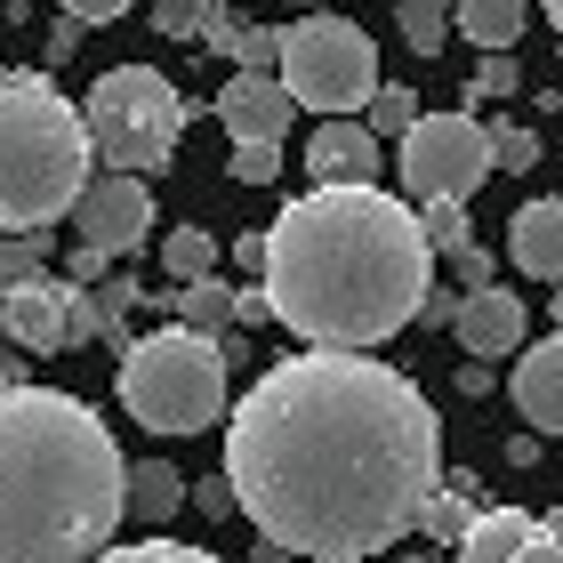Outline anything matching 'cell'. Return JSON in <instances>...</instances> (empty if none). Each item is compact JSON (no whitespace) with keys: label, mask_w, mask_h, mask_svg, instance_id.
I'll list each match as a JSON object with an SVG mask.
<instances>
[{"label":"cell","mask_w":563,"mask_h":563,"mask_svg":"<svg viewBox=\"0 0 563 563\" xmlns=\"http://www.w3.org/2000/svg\"><path fill=\"white\" fill-rule=\"evenodd\" d=\"M443 483V419L419 378L354 346L274 363L225 419V492L282 555H387Z\"/></svg>","instance_id":"6da1fadb"},{"label":"cell","mask_w":563,"mask_h":563,"mask_svg":"<svg viewBox=\"0 0 563 563\" xmlns=\"http://www.w3.org/2000/svg\"><path fill=\"white\" fill-rule=\"evenodd\" d=\"M266 306L306 346H378L419 322L434 290V250L419 210L378 186H314L266 225Z\"/></svg>","instance_id":"7a4b0ae2"},{"label":"cell","mask_w":563,"mask_h":563,"mask_svg":"<svg viewBox=\"0 0 563 563\" xmlns=\"http://www.w3.org/2000/svg\"><path fill=\"white\" fill-rule=\"evenodd\" d=\"M130 516V467L81 395L0 387V563H89Z\"/></svg>","instance_id":"3957f363"},{"label":"cell","mask_w":563,"mask_h":563,"mask_svg":"<svg viewBox=\"0 0 563 563\" xmlns=\"http://www.w3.org/2000/svg\"><path fill=\"white\" fill-rule=\"evenodd\" d=\"M81 106L48 73H0V234H41L89 186Z\"/></svg>","instance_id":"277c9868"},{"label":"cell","mask_w":563,"mask_h":563,"mask_svg":"<svg viewBox=\"0 0 563 563\" xmlns=\"http://www.w3.org/2000/svg\"><path fill=\"white\" fill-rule=\"evenodd\" d=\"M113 387H121V411L153 434H210L225 419V346L186 322L145 330L137 346H121Z\"/></svg>","instance_id":"5b68a950"},{"label":"cell","mask_w":563,"mask_h":563,"mask_svg":"<svg viewBox=\"0 0 563 563\" xmlns=\"http://www.w3.org/2000/svg\"><path fill=\"white\" fill-rule=\"evenodd\" d=\"M81 130H89V162H106L121 177H153L186 137V97L153 65H113V73H97Z\"/></svg>","instance_id":"8992f818"},{"label":"cell","mask_w":563,"mask_h":563,"mask_svg":"<svg viewBox=\"0 0 563 563\" xmlns=\"http://www.w3.org/2000/svg\"><path fill=\"white\" fill-rule=\"evenodd\" d=\"M282 89L298 97V113H363L378 89V41L346 16H306L282 33Z\"/></svg>","instance_id":"52a82bcc"},{"label":"cell","mask_w":563,"mask_h":563,"mask_svg":"<svg viewBox=\"0 0 563 563\" xmlns=\"http://www.w3.org/2000/svg\"><path fill=\"white\" fill-rule=\"evenodd\" d=\"M492 169V137L475 113H419L402 130V194L419 201H475Z\"/></svg>","instance_id":"ba28073f"},{"label":"cell","mask_w":563,"mask_h":563,"mask_svg":"<svg viewBox=\"0 0 563 563\" xmlns=\"http://www.w3.org/2000/svg\"><path fill=\"white\" fill-rule=\"evenodd\" d=\"M73 242L97 250V258H130V250L153 234V186L145 177H121V169H97L81 194H73Z\"/></svg>","instance_id":"9c48e42d"},{"label":"cell","mask_w":563,"mask_h":563,"mask_svg":"<svg viewBox=\"0 0 563 563\" xmlns=\"http://www.w3.org/2000/svg\"><path fill=\"white\" fill-rule=\"evenodd\" d=\"M0 330H9L16 346H33V354H57V346H73V339H89V330H97V306H81L73 282L16 274L9 290H0Z\"/></svg>","instance_id":"30bf717a"},{"label":"cell","mask_w":563,"mask_h":563,"mask_svg":"<svg viewBox=\"0 0 563 563\" xmlns=\"http://www.w3.org/2000/svg\"><path fill=\"white\" fill-rule=\"evenodd\" d=\"M218 121L234 145H282L298 121V97L282 89V73H234V81L218 89Z\"/></svg>","instance_id":"8fae6325"},{"label":"cell","mask_w":563,"mask_h":563,"mask_svg":"<svg viewBox=\"0 0 563 563\" xmlns=\"http://www.w3.org/2000/svg\"><path fill=\"white\" fill-rule=\"evenodd\" d=\"M451 330H459V346H467L475 363H499V354L523 346V298L499 290V282H483V290H467L451 306Z\"/></svg>","instance_id":"7c38bea8"},{"label":"cell","mask_w":563,"mask_h":563,"mask_svg":"<svg viewBox=\"0 0 563 563\" xmlns=\"http://www.w3.org/2000/svg\"><path fill=\"white\" fill-rule=\"evenodd\" d=\"M507 395L531 434H563V330L540 346H516V371H507Z\"/></svg>","instance_id":"4fadbf2b"},{"label":"cell","mask_w":563,"mask_h":563,"mask_svg":"<svg viewBox=\"0 0 563 563\" xmlns=\"http://www.w3.org/2000/svg\"><path fill=\"white\" fill-rule=\"evenodd\" d=\"M306 169H314V186H378V137L354 113H330L306 145Z\"/></svg>","instance_id":"5bb4252c"},{"label":"cell","mask_w":563,"mask_h":563,"mask_svg":"<svg viewBox=\"0 0 563 563\" xmlns=\"http://www.w3.org/2000/svg\"><path fill=\"white\" fill-rule=\"evenodd\" d=\"M507 258L531 282H563V201H523L507 218Z\"/></svg>","instance_id":"9a60e30c"},{"label":"cell","mask_w":563,"mask_h":563,"mask_svg":"<svg viewBox=\"0 0 563 563\" xmlns=\"http://www.w3.org/2000/svg\"><path fill=\"white\" fill-rule=\"evenodd\" d=\"M531 523L540 516H523V507H475V523L459 531L451 563H516L523 540H531Z\"/></svg>","instance_id":"2e32d148"},{"label":"cell","mask_w":563,"mask_h":563,"mask_svg":"<svg viewBox=\"0 0 563 563\" xmlns=\"http://www.w3.org/2000/svg\"><path fill=\"white\" fill-rule=\"evenodd\" d=\"M475 492H483L475 475H443V483L427 492V507H419V531H427L434 548H459V531H467V523H475V507H483Z\"/></svg>","instance_id":"e0dca14e"},{"label":"cell","mask_w":563,"mask_h":563,"mask_svg":"<svg viewBox=\"0 0 563 563\" xmlns=\"http://www.w3.org/2000/svg\"><path fill=\"white\" fill-rule=\"evenodd\" d=\"M523 16H531V0H451V24L475 48H516L523 41Z\"/></svg>","instance_id":"ac0fdd59"},{"label":"cell","mask_w":563,"mask_h":563,"mask_svg":"<svg viewBox=\"0 0 563 563\" xmlns=\"http://www.w3.org/2000/svg\"><path fill=\"white\" fill-rule=\"evenodd\" d=\"M130 507L145 523H169L177 507H186V475H177L169 459H137V467H130Z\"/></svg>","instance_id":"d6986e66"},{"label":"cell","mask_w":563,"mask_h":563,"mask_svg":"<svg viewBox=\"0 0 563 563\" xmlns=\"http://www.w3.org/2000/svg\"><path fill=\"white\" fill-rule=\"evenodd\" d=\"M162 306H177V314H186V330H210V339H218V322H234V290H225L218 274L177 282V298H162Z\"/></svg>","instance_id":"ffe728a7"},{"label":"cell","mask_w":563,"mask_h":563,"mask_svg":"<svg viewBox=\"0 0 563 563\" xmlns=\"http://www.w3.org/2000/svg\"><path fill=\"white\" fill-rule=\"evenodd\" d=\"M162 266H169V282L218 274V234H210V225H177V234L162 242Z\"/></svg>","instance_id":"44dd1931"},{"label":"cell","mask_w":563,"mask_h":563,"mask_svg":"<svg viewBox=\"0 0 563 563\" xmlns=\"http://www.w3.org/2000/svg\"><path fill=\"white\" fill-rule=\"evenodd\" d=\"M419 113H427V106H419V89H402V81H378V89H371V106H363V130H371V137H402Z\"/></svg>","instance_id":"7402d4cb"},{"label":"cell","mask_w":563,"mask_h":563,"mask_svg":"<svg viewBox=\"0 0 563 563\" xmlns=\"http://www.w3.org/2000/svg\"><path fill=\"white\" fill-rule=\"evenodd\" d=\"M395 24H402V48H419V57H443V41H451V9H443V0H402Z\"/></svg>","instance_id":"603a6c76"},{"label":"cell","mask_w":563,"mask_h":563,"mask_svg":"<svg viewBox=\"0 0 563 563\" xmlns=\"http://www.w3.org/2000/svg\"><path fill=\"white\" fill-rule=\"evenodd\" d=\"M89 563H225V555L186 548V540H137V548H97Z\"/></svg>","instance_id":"cb8c5ba5"},{"label":"cell","mask_w":563,"mask_h":563,"mask_svg":"<svg viewBox=\"0 0 563 563\" xmlns=\"http://www.w3.org/2000/svg\"><path fill=\"white\" fill-rule=\"evenodd\" d=\"M419 234H427V250H467V201H419Z\"/></svg>","instance_id":"d4e9b609"},{"label":"cell","mask_w":563,"mask_h":563,"mask_svg":"<svg viewBox=\"0 0 563 563\" xmlns=\"http://www.w3.org/2000/svg\"><path fill=\"white\" fill-rule=\"evenodd\" d=\"M492 169H540V130H523V121H492Z\"/></svg>","instance_id":"484cf974"},{"label":"cell","mask_w":563,"mask_h":563,"mask_svg":"<svg viewBox=\"0 0 563 563\" xmlns=\"http://www.w3.org/2000/svg\"><path fill=\"white\" fill-rule=\"evenodd\" d=\"M523 89V73H516V57H507V48H483V65H475V106H492V97H516Z\"/></svg>","instance_id":"4316f807"},{"label":"cell","mask_w":563,"mask_h":563,"mask_svg":"<svg viewBox=\"0 0 563 563\" xmlns=\"http://www.w3.org/2000/svg\"><path fill=\"white\" fill-rule=\"evenodd\" d=\"M234 57H242V73H274V65H282V33H274V24H242V33H234Z\"/></svg>","instance_id":"83f0119b"},{"label":"cell","mask_w":563,"mask_h":563,"mask_svg":"<svg viewBox=\"0 0 563 563\" xmlns=\"http://www.w3.org/2000/svg\"><path fill=\"white\" fill-rule=\"evenodd\" d=\"M234 177L242 186H274L282 177V145H234Z\"/></svg>","instance_id":"f1b7e54d"},{"label":"cell","mask_w":563,"mask_h":563,"mask_svg":"<svg viewBox=\"0 0 563 563\" xmlns=\"http://www.w3.org/2000/svg\"><path fill=\"white\" fill-rule=\"evenodd\" d=\"M201 9H210V0H153V24H162L169 41H186V33H201Z\"/></svg>","instance_id":"f546056e"},{"label":"cell","mask_w":563,"mask_h":563,"mask_svg":"<svg viewBox=\"0 0 563 563\" xmlns=\"http://www.w3.org/2000/svg\"><path fill=\"white\" fill-rule=\"evenodd\" d=\"M41 258H48V234H16V242H0V274H9V282H16V274H33Z\"/></svg>","instance_id":"4dcf8cb0"},{"label":"cell","mask_w":563,"mask_h":563,"mask_svg":"<svg viewBox=\"0 0 563 563\" xmlns=\"http://www.w3.org/2000/svg\"><path fill=\"white\" fill-rule=\"evenodd\" d=\"M65 16L73 24H113V16H130V0H65Z\"/></svg>","instance_id":"1f68e13d"},{"label":"cell","mask_w":563,"mask_h":563,"mask_svg":"<svg viewBox=\"0 0 563 563\" xmlns=\"http://www.w3.org/2000/svg\"><path fill=\"white\" fill-rule=\"evenodd\" d=\"M516 563H563V540L548 531V516L531 523V540H523V555H516Z\"/></svg>","instance_id":"d6a6232c"},{"label":"cell","mask_w":563,"mask_h":563,"mask_svg":"<svg viewBox=\"0 0 563 563\" xmlns=\"http://www.w3.org/2000/svg\"><path fill=\"white\" fill-rule=\"evenodd\" d=\"M451 258H459V282H467V290H483V282H492V258H483L475 242H467V250H451Z\"/></svg>","instance_id":"836d02e7"},{"label":"cell","mask_w":563,"mask_h":563,"mask_svg":"<svg viewBox=\"0 0 563 563\" xmlns=\"http://www.w3.org/2000/svg\"><path fill=\"white\" fill-rule=\"evenodd\" d=\"M234 314H242V322H274V306H266V282H250V290H234Z\"/></svg>","instance_id":"e575fe53"},{"label":"cell","mask_w":563,"mask_h":563,"mask_svg":"<svg viewBox=\"0 0 563 563\" xmlns=\"http://www.w3.org/2000/svg\"><path fill=\"white\" fill-rule=\"evenodd\" d=\"M194 499H201V516H210V523H218V516H234V492H225V475H218V483H201Z\"/></svg>","instance_id":"d590c367"},{"label":"cell","mask_w":563,"mask_h":563,"mask_svg":"<svg viewBox=\"0 0 563 563\" xmlns=\"http://www.w3.org/2000/svg\"><path fill=\"white\" fill-rule=\"evenodd\" d=\"M459 395H492V363H475V354H467V363H459Z\"/></svg>","instance_id":"8d00e7d4"},{"label":"cell","mask_w":563,"mask_h":563,"mask_svg":"<svg viewBox=\"0 0 563 563\" xmlns=\"http://www.w3.org/2000/svg\"><path fill=\"white\" fill-rule=\"evenodd\" d=\"M73 48H81V24H73V16H65V24H57V33H48V57H73Z\"/></svg>","instance_id":"74e56055"},{"label":"cell","mask_w":563,"mask_h":563,"mask_svg":"<svg viewBox=\"0 0 563 563\" xmlns=\"http://www.w3.org/2000/svg\"><path fill=\"white\" fill-rule=\"evenodd\" d=\"M540 9H548V24H555V33H563V0H540Z\"/></svg>","instance_id":"f35d334b"},{"label":"cell","mask_w":563,"mask_h":563,"mask_svg":"<svg viewBox=\"0 0 563 563\" xmlns=\"http://www.w3.org/2000/svg\"><path fill=\"white\" fill-rule=\"evenodd\" d=\"M548 306H555V330H563V282H555V298H548Z\"/></svg>","instance_id":"ab89813d"},{"label":"cell","mask_w":563,"mask_h":563,"mask_svg":"<svg viewBox=\"0 0 563 563\" xmlns=\"http://www.w3.org/2000/svg\"><path fill=\"white\" fill-rule=\"evenodd\" d=\"M548 531H555V540H563V507H555V516H548Z\"/></svg>","instance_id":"60d3db41"},{"label":"cell","mask_w":563,"mask_h":563,"mask_svg":"<svg viewBox=\"0 0 563 563\" xmlns=\"http://www.w3.org/2000/svg\"><path fill=\"white\" fill-rule=\"evenodd\" d=\"M402 563H443V555H402Z\"/></svg>","instance_id":"b9f144b4"},{"label":"cell","mask_w":563,"mask_h":563,"mask_svg":"<svg viewBox=\"0 0 563 563\" xmlns=\"http://www.w3.org/2000/svg\"><path fill=\"white\" fill-rule=\"evenodd\" d=\"M346 563H371V555H346Z\"/></svg>","instance_id":"7bdbcfd3"},{"label":"cell","mask_w":563,"mask_h":563,"mask_svg":"<svg viewBox=\"0 0 563 563\" xmlns=\"http://www.w3.org/2000/svg\"><path fill=\"white\" fill-rule=\"evenodd\" d=\"M306 9H314V0H306Z\"/></svg>","instance_id":"ee69618b"}]
</instances>
